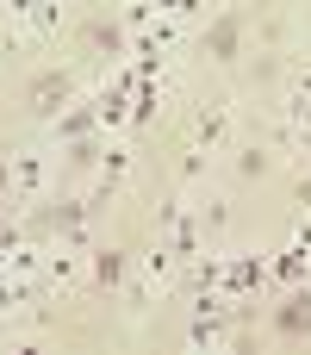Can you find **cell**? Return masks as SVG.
<instances>
[{"instance_id": "3", "label": "cell", "mask_w": 311, "mask_h": 355, "mask_svg": "<svg viewBox=\"0 0 311 355\" xmlns=\"http://www.w3.org/2000/svg\"><path fill=\"white\" fill-rule=\"evenodd\" d=\"M56 94H62V75H37L31 81V100H56Z\"/></svg>"}, {"instance_id": "4", "label": "cell", "mask_w": 311, "mask_h": 355, "mask_svg": "<svg viewBox=\"0 0 311 355\" xmlns=\"http://www.w3.org/2000/svg\"><path fill=\"white\" fill-rule=\"evenodd\" d=\"M118 268H125V262H118V250H106V256L94 262V275H100V281H118Z\"/></svg>"}, {"instance_id": "1", "label": "cell", "mask_w": 311, "mask_h": 355, "mask_svg": "<svg viewBox=\"0 0 311 355\" xmlns=\"http://www.w3.org/2000/svg\"><path fill=\"white\" fill-rule=\"evenodd\" d=\"M237 37H243V19L231 12V19H218V25L206 31V50H212V56H237Z\"/></svg>"}, {"instance_id": "2", "label": "cell", "mask_w": 311, "mask_h": 355, "mask_svg": "<svg viewBox=\"0 0 311 355\" xmlns=\"http://www.w3.org/2000/svg\"><path fill=\"white\" fill-rule=\"evenodd\" d=\"M281 331H311V293H305V300H293V306L281 312Z\"/></svg>"}]
</instances>
